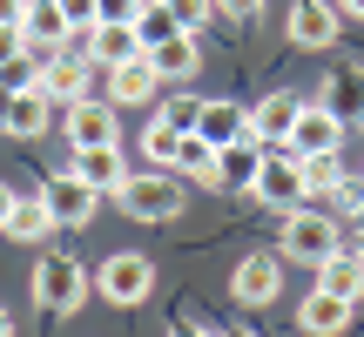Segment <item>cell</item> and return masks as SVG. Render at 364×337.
Returning a JSON list of instances; mask_svg holds the SVG:
<instances>
[{
    "instance_id": "26",
    "label": "cell",
    "mask_w": 364,
    "mask_h": 337,
    "mask_svg": "<svg viewBox=\"0 0 364 337\" xmlns=\"http://www.w3.org/2000/svg\"><path fill=\"white\" fill-rule=\"evenodd\" d=\"M304 168V196H331L344 182V156H297Z\"/></svg>"
},
{
    "instance_id": "9",
    "label": "cell",
    "mask_w": 364,
    "mask_h": 337,
    "mask_svg": "<svg viewBox=\"0 0 364 337\" xmlns=\"http://www.w3.org/2000/svg\"><path fill=\"white\" fill-rule=\"evenodd\" d=\"M338 27H344V14L331 7V0H290V21H284L290 48L324 54V48H338Z\"/></svg>"
},
{
    "instance_id": "35",
    "label": "cell",
    "mask_w": 364,
    "mask_h": 337,
    "mask_svg": "<svg viewBox=\"0 0 364 337\" xmlns=\"http://www.w3.org/2000/svg\"><path fill=\"white\" fill-rule=\"evenodd\" d=\"M169 337H223V331H209V324H176Z\"/></svg>"
},
{
    "instance_id": "42",
    "label": "cell",
    "mask_w": 364,
    "mask_h": 337,
    "mask_svg": "<svg viewBox=\"0 0 364 337\" xmlns=\"http://www.w3.org/2000/svg\"><path fill=\"white\" fill-rule=\"evenodd\" d=\"M358 257H364V250H358Z\"/></svg>"
},
{
    "instance_id": "15",
    "label": "cell",
    "mask_w": 364,
    "mask_h": 337,
    "mask_svg": "<svg viewBox=\"0 0 364 337\" xmlns=\"http://www.w3.org/2000/svg\"><path fill=\"white\" fill-rule=\"evenodd\" d=\"M75 48L88 54L95 68H115V61H129V54H142V41H135L129 21H95L88 34H75Z\"/></svg>"
},
{
    "instance_id": "11",
    "label": "cell",
    "mask_w": 364,
    "mask_h": 337,
    "mask_svg": "<svg viewBox=\"0 0 364 337\" xmlns=\"http://www.w3.org/2000/svg\"><path fill=\"white\" fill-rule=\"evenodd\" d=\"M284 149H297V156H338V149H344V122L331 115L324 102H304L297 108V129H290Z\"/></svg>"
},
{
    "instance_id": "10",
    "label": "cell",
    "mask_w": 364,
    "mask_h": 337,
    "mask_svg": "<svg viewBox=\"0 0 364 337\" xmlns=\"http://www.w3.org/2000/svg\"><path fill=\"white\" fill-rule=\"evenodd\" d=\"M61 135H68V149H102V142H115V102H95V95L68 102L61 108Z\"/></svg>"
},
{
    "instance_id": "6",
    "label": "cell",
    "mask_w": 364,
    "mask_h": 337,
    "mask_svg": "<svg viewBox=\"0 0 364 337\" xmlns=\"http://www.w3.org/2000/svg\"><path fill=\"white\" fill-rule=\"evenodd\" d=\"M95 290H102L115 311H129V304H142L149 290H156V263L135 257V250H122V257H108L102 270H95Z\"/></svg>"
},
{
    "instance_id": "4",
    "label": "cell",
    "mask_w": 364,
    "mask_h": 337,
    "mask_svg": "<svg viewBox=\"0 0 364 337\" xmlns=\"http://www.w3.org/2000/svg\"><path fill=\"white\" fill-rule=\"evenodd\" d=\"M115 203L129 209L135 223H169V216H182V182L162 176V168H149V176H129V182H122Z\"/></svg>"
},
{
    "instance_id": "12",
    "label": "cell",
    "mask_w": 364,
    "mask_h": 337,
    "mask_svg": "<svg viewBox=\"0 0 364 337\" xmlns=\"http://www.w3.org/2000/svg\"><path fill=\"white\" fill-rule=\"evenodd\" d=\"M257 168H263V149H257V142H230V149H216L209 189H223V196H250V189H257Z\"/></svg>"
},
{
    "instance_id": "8",
    "label": "cell",
    "mask_w": 364,
    "mask_h": 337,
    "mask_svg": "<svg viewBox=\"0 0 364 337\" xmlns=\"http://www.w3.org/2000/svg\"><path fill=\"white\" fill-rule=\"evenodd\" d=\"M230 290H236V304H277L284 297V250H250L230 270Z\"/></svg>"
},
{
    "instance_id": "22",
    "label": "cell",
    "mask_w": 364,
    "mask_h": 337,
    "mask_svg": "<svg viewBox=\"0 0 364 337\" xmlns=\"http://www.w3.org/2000/svg\"><path fill=\"white\" fill-rule=\"evenodd\" d=\"M149 68H156L162 81H189L196 68H203V48H196V34H169L162 48H149Z\"/></svg>"
},
{
    "instance_id": "31",
    "label": "cell",
    "mask_w": 364,
    "mask_h": 337,
    "mask_svg": "<svg viewBox=\"0 0 364 337\" xmlns=\"http://www.w3.org/2000/svg\"><path fill=\"white\" fill-rule=\"evenodd\" d=\"M27 54V34H21V21H0V68L7 61H21Z\"/></svg>"
},
{
    "instance_id": "19",
    "label": "cell",
    "mask_w": 364,
    "mask_h": 337,
    "mask_svg": "<svg viewBox=\"0 0 364 337\" xmlns=\"http://www.w3.org/2000/svg\"><path fill=\"white\" fill-rule=\"evenodd\" d=\"M317 290L358 304V297H364V257H358V250H331V257L317 263Z\"/></svg>"
},
{
    "instance_id": "18",
    "label": "cell",
    "mask_w": 364,
    "mask_h": 337,
    "mask_svg": "<svg viewBox=\"0 0 364 337\" xmlns=\"http://www.w3.org/2000/svg\"><path fill=\"white\" fill-rule=\"evenodd\" d=\"M75 176L88 182L95 196H115L122 182H129V168H122V149L102 142V149H75Z\"/></svg>"
},
{
    "instance_id": "7",
    "label": "cell",
    "mask_w": 364,
    "mask_h": 337,
    "mask_svg": "<svg viewBox=\"0 0 364 337\" xmlns=\"http://www.w3.org/2000/svg\"><path fill=\"white\" fill-rule=\"evenodd\" d=\"M41 203H48L54 230H81V223H95V203H102V196H95L88 182L75 176V168H61V176L41 182Z\"/></svg>"
},
{
    "instance_id": "41",
    "label": "cell",
    "mask_w": 364,
    "mask_h": 337,
    "mask_svg": "<svg viewBox=\"0 0 364 337\" xmlns=\"http://www.w3.org/2000/svg\"><path fill=\"white\" fill-rule=\"evenodd\" d=\"M223 337H257V331H250V324H236V331H223Z\"/></svg>"
},
{
    "instance_id": "36",
    "label": "cell",
    "mask_w": 364,
    "mask_h": 337,
    "mask_svg": "<svg viewBox=\"0 0 364 337\" xmlns=\"http://www.w3.org/2000/svg\"><path fill=\"white\" fill-rule=\"evenodd\" d=\"M331 7H338L344 21H364V0H331Z\"/></svg>"
},
{
    "instance_id": "39",
    "label": "cell",
    "mask_w": 364,
    "mask_h": 337,
    "mask_svg": "<svg viewBox=\"0 0 364 337\" xmlns=\"http://www.w3.org/2000/svg\"><path fill=\"white\" fill-rule=\"evenodd\" d=\"M344 223H351V230L364 236V196H358V209H351V216H344Z\"/></svg>"
},
{
    "instance_id": "13",
    "label": "cell",
    "mask_w": 364,
    "mask_h": 337,
    "mask_svg": "<svg viewBox=\"0 0 364 337\" xmlns=\"http://www.w3.org/2000/svg\"><path fill=\"white\" fill-rule=\"evenodd\" d=\"M297 95H263L257 108H250V142L257 149H284L290 142V129H297Z\"/></svg>"
},
{
    "instance_id": "27",
    "label": "cell",
    "mask_w": 364,
    "mask_h": 337,
    "mask_svg": "<svg viewBox=\"0 0 364 337\" xmlns=\"http://www.w3.org/2000/svg\"><path fill=\"white\" fill-rule=\"evenodd\" d=\"M176 162H182V176L209 182V168H216V142H209V135H182V142H176Z\"/></svg>"
},
{
    "instance_id": "34",
    "label": "cell",
    "mask_w": 364,
    "mask_h": 337,
    "mask_svg": "<svg viewBox=\"0 0 364 337\" xmlns=\"http://www.w3.org/2000/svg\"><path fill=\"white\" fill-rule=\"evenodd\" d=\"M135 7H142V0H95L102 21H129V27H135Z\"/></svg>"
},
{
    "instance_id": "30",
    "label": "cell",
    "mask_w": 364,
    "mask_h": 337,
    "mask_svg": "<svg viewBox=\"0 0 364 337\" xmlns=\"http://www.w3.org/2000/svg\"><path fill=\"white\" fill-rule=\"evenodd\" d=\"M169 14H176V27H182V34H196V27H203L216 7H209V0H169Z\"/></svg>"
},
{
    "instance_id": "38",
    "label": "cell",
    "mask_w": 364,
    "mask_h": 337,
    "mask_svg": "<svg viewBox=\"0 0 364 337\" xmlns=\"http://www.w3.org/2000/svg\"><path fill=\"white\" fill-rule=\"evenodd\" d=\"M14 203H21V196H14L7 182H0V223H7V209H14Z\"/></svg>"
},
{
    "instance_id": "25",
    "label": "cell",
    "mask_w": 364,
    "mask_h": 337,
    "mask_svg": "<svg viewBox=\"0 0 364 337\" xmlns=\"http://www.w3.org/2000/svg\"><path fill=\"white\" fill-rule=\"evenodd\" d=\"M169 34H182L176 14H169V0H142V7H135V41H142V54H149V48H162Z\"/></svg>"
},
{
    "instance_id": "5",
    "label": "cell",
    "mask_w": 364,
    "mask_h": 337,
    "mask_svg": "<svg viewBox=\"0 0 364 337\" xmlns=\"http://www.w3.org/2000/svg\"><path fill=\"white\" fill-rule=\"evenodd\" d=\"M95 88V61L68 41V48H54V54H41V95H48L54 108H68V102H81V95Z\"/></svg>"
},
{
    "instance_id": "37",
    "label": "cell",
    "mask_w": 364,
    "mask_h": 337,
    "mask_svg": "<svg viewBox=\"0 0 364 337\" xmlns=\"http://www.w3.org/2000/svg\"><path fill=\"white\" fill-rule=\"evenodd\" d=\"M27 14V0H0V21H21Z\"/></svg>"
},
{
    "instance_id": "1",
    "label": "cell",
    "mask_w": 364,
    "mask_h": 337,
    "mask_svg": "<svg viewBox=\"0 0 364 337\" xmlns=\"http://www.w3.org/2000/svg\"><path fill=\"white\" fill-rule=\"evenodd\" d=\"M34 304L48 317H75L81 304H88V270H81L75 257H41L34 263Z\"/></svg>"
},
{
    "instance_id": "3",
    "label": "cell",
    "mask_w": 364,
    "mask_h": 337,
    "mask_svg": "<svg viewBox=\"0 0 364 337\" xmlns=\"http://www.w3.org/2000/svg\"><path fill=\"white\" fill-rule=\"evenodd\" d=\"M257 196L263 209H277V216H290V209H304L311 196H304V168H297V149H263V168H257Z\"/></svg>"
},
{
    "instance_id": "21",
    "label": "cell",
    "mask_w": 364,
    "mask_h": 337,
    "mask_svg": "<svg viewBox=\"0 0 364 337\" xmlns=\"http://www.w3.org/2000/svg\"><path fill=\"white\" fill-rule=\"evenodd\" d=\"M324 108L351 129V122H364V68H331L324 81Z\"/></svg>"
},
{
    "instance_id": "17",
    "label": "cell",
    "mask_w": 364,
    "mask_h": 337,
    "mask_svg": "<svg viewBox=\"0 0 364 337\" xmlns=\"http://www.w3.org/2000/svg\"><path fill=\"white\" fill-rule=\"evenodd\" d=\"M21 34H27V48H34V54H54V48H68V41H75V27H68L61 0H27Z\"/></svg>"
},
{
    "instance_id": "33",
    "label": "cell",
    "mask_w": 364,
    "mask_h": 337,
    "mask_svg": "<svg viewBox=\"0 0 364 337\" xmlns=\"http://www.w3.org/2000/svg\"><path fill=\"white\" fill-rule=\"evenodd\" d=\"M209 7H216V14H230V21H257V14H263V0H209Z\"/></svg>"
},
{
    "instance_id": "40",
    "label": "cell",
    "mask_w": 364,
    "mask_h": 337,
    "mask_svg": "<svg viewBox=\"0 0 364 337\" xmlns=\"http://www.w3.org/2000/svg\"><path fill=\"white\" fill-rule=\"evenodd\" d=\"M0 337H14V317H7V311H0Z\"/></svg>"
},
{
    "instance_id": "16",
    "label": "cell",
    "mask_w": 364,
    "mask_h": 337,
    "mask_svg": "<svg viewBox=\"0 0 364 337\" xmlns=\"http://www.w3.org/2000/svg\"><path fill=\"white\" fill-rule=\"evenodd\" d=\"M48 122H54V102H48L41 88H27V95H0V129H7L14 142H34Z\"/></svg>"
},
{
    "instance_id": "29",
    "label": "cell",
    "mask_w": 364,
    "mask_h": 337,
    "mask_svg": "<svg viewBox=\"0 0 364 337\" xmlns=\"http://www.w3.org/2000/svg\"><path fill=\"white\" fill-rule=\"evenodd\" d=\"M176 142H182V135H176V129H169L162 115H156V122L142 129V156H149V162H176Z\"/></svg>"
},
{
    "instance_id": "24",
    "label": "cell",
    "mask_w": 364,
    "mask_h": 337,
    "mask_svg": "<svg viewBox=\"0 0 364 337\" xmlns=\"http://www.w3.org/2000/svg\"><path fill=\"white\" fill-rule=\"evenodd\" d=\"M196 135H209L216 149L250 142V108H236V102H203V129H196Z\"/></svg>"
},
{
    "instance_id": "23",
    "label": "cell",
    "mask_w": 364,
    "mask_h": 337,
    "mask_svg": "<svg viewBox=\"0 0 364 337\" xmlns=\"http://www.w3.org/2000/svg\"><path fill=\"white\" fill-rule=\"evenodd\" d=\"M0 236H14V243H48L54 236V216L41 196H21V203L7 209V223H0Z\"/></svg>"
},
{
    "instance_id": "28",
    "label": "cell",
    "mask_w": 364,
    "mask_h": 337,
    "mask_svg": "<svg viewBox=\"0 0 364 337\" xmlns=\"http://www.w3.org/2000/svg\"><path fill=\"white\" fill-rule=\"evenodd\" d=\"M156 115L169 122L176 135H196V129H203V95H176V102H169V108H156Z\"/></svg>"
},
{
    "instance_id": "2",
    "label": "cell",
    "mask_w": 364,
    "mask_h": 337,
    "mask_svg": "<svg viewBox=\"0 0 364 337\" xmlns=\"http://www.w3.org/2000/svg\"><path fill=\"white\" fill-rule=\"evenodd\" d=\"M277 250H284V263H324L338 250V216H317L311 203L290 209L284 230H277Z\"/></svg>"
},
{
    "instance_id": "20",
    "label": "cell",
    "mask_w": 364,
    "mask_h": 337,
    "mask_svg": "<svg viewBox=\"0 0 364 337\" xmlns=\"http://www.w3.org/2000/svg\"><path fill=\"white\" fill-rule=\"evenodd\" d=\"M351 311H358V304L331 297V290H311V297L297 304V324L311 331V337H344V324H351Z\"/></svg>"
},
{
    "instance_id": "14",
    "label": "cell",
    "mask_w": 364,
    "mask_h": 337,
    "mask_svg": "<svg viewBox=\"0 0 364 337\" xmlns=\"http://www.w3.org/2000/svg\"><path fill=\"white\" fill-rule=\"evenodd\" d=\"M102 75H108V102H115V108H142L149 95L162 88V75L149 68V54H129V61L102 68Z\"/></svg>"
},
{
    "instance_id": "32",
    "label": "cell",
    "mask_w": 364,
    "mask_h": 337,
    "mask_svg": "<svg viewBox=\"0 0 364 337\" xmlns=\"http://www.w3.org/2000/svg\"><path fill=\"white\" fill-rule=\"evenodd\" d=\"M61 14H68V27H75V34H88V27L102 21V14H95V0H61Z\"/></svg>"
}]
</instances>
